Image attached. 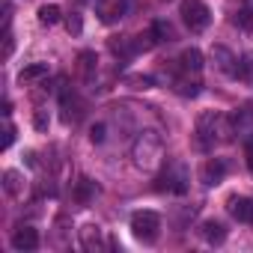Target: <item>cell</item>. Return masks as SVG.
<instances>
[{
	"label": "cell",
	"mask_w": 253,
	"mask_h": 253,
	"mask_svg": "<svg viewBox=\"0 0 253 253\" xmlns=\"http://www.w3.org/2000/svg\"><path fill=\"white\" fill-rule=\"evenodd\" d=\"M131 164L143 173H155L164 164V137L155 128H143L131 143Z\"/></svg>",
	"instance_id": "cell-1"
},
{
	"label": "cell",
	"mask_w": 253,
	"mask_h": 253,
	"mask_svg": "<svg viewBox=\"0 0 253 253\" xmlns=\"http://www.w3.org/2000/svg\"><path fill=\"white\" fill-rule=\"evenodd\" d=\"M229 137H232V131H229L226 116H220V113H214V110L200 113V119H197V146H200L203 152H211L214 143L229 140Z\"/></svg>",
	"instance_id": "cell-2"
},
{
	"label": "cell",
	"mask_w": 253,
	"mask_h": 253,
	"mask_svg": "<svg viewBox=\"0 0 253 253\" xmlns=\"http://www.w3.org/2000/svg\"><path fill=\"white\" fill-rule=\"evenodd\" d=\"M131 232H134V238L152 244V241L158 238V232H161V217H158L155 211H149V209L134 211V214H131Z\"/></svg>",
	"instance_id": "cell-3"
},
{
	"label": "cell",
	"mask_w": 253,
	"mask_h": 253,
	"mask_svg": "<svg viewBox=\"0 0 253 253\" xmlns=\"http://www.w3.org/2000/svg\"><path fill=\"white\" fill-rule=\"evenodd\" d=\"M179 12H182V21L188 24L191 33H203L209 27V21H211V9L203 3V0H185Z\"/></svg>",
	"instance_id": "cell-4"
},
{
	"label": "cell",
	"mask_w": 253,
	"mask_h": 253,
	"mask_svg": "<svg viewBox=\"0 0 253 253\" xmlns=\"http://www.w3.org/2000/svg\"><path fill=\"white\" fill-rule=\"evenodd\" d=\"M131 9V0H98L95 6V15L101 24H119Z\"/></svg>",
	"instance_id": "cell-5"
},
{
	"label": "cell",
	"mask_w": 253,
	"mask_h": 253,
	"mask_svg": "<svg viewBox=\"0 0 253 253\" xmlns=\"http://www.w3.org/2000/svg\"><path fill=\"white\" fill-rule=\"evenodd\" d=\"M226 122H229V131H232V134H247V131L253 128V104L235 107V110L226 116Z\"/></svg>",
	"instance_id": "cell-6"
},
{
	"label": "cell",
	"mask_w": 253,
	"mask_h": 253,
	"mask_svg": "<svg viewBox=\"0 0 253 253\" xmlns=\"http://www.w3.org/2000/svg\"><path fill=\"white\" fill-rule=\"evenodd\" d=\"M78 238H81V247L89 250V253L101 250V244H104V238H101V226H95V223L81 226V229H78Z\"/></svg>",
	"instance_id": "cell-7"
},
{
	"label": "cell",
	"mask_w": 253,
	"mask_h": 253,
	"mask_svg": "<svg viewBox=\"0 0 253 253\" xmlns=\"http://www.w3.org/2000/svg\"><path fill=\"white\" fill-rule=\"evenodd\" d=\"M223 176H226V161H223V158H211V161H206V167H203V173H200V179H203L206 188L217 185Z\"/></svg>",
	"instance_id": "cell-8"
},
{
	"label": "cell",
	"mask_w": 253,
	"mask_h": 253,
	"mask_svg": "<svg viewBox=\"0 0 253 253\" xmlns=\"http://www.w3.org/2000/svg\"><path fill=\"white\" fill-rule=\"evenodd\" d=\"M95 72H98V57L92 51H81L78 54V75H81V81L92 84L95 81Z\"/></svg>",
	"instance_id": "cell-9"
},
{
	"label": "cell",
	"mask_w": 253,
	"mask_h": 253,
	"mask_svg": "<svg viewBox=\"0 0 253 253\" xmlns=\"http://www.w3.org/2000/svg\"><path fill=\"white\" fill-rule=\"evenodd\" d=\"M12 247H15V250H36V247H39V232H36L33 226H21V229H15V235H12Z\"/></svg>",
	"instance_id": "cell-10"
},
{
	"label": "cell",
	"mask_w": 253,
	"mask_h": 253,
	"mask_svg": "<svg viewBox=\"0 0 253 253\" xmlns=\"http://www.w3.org/2000/svg\"><path fill=\"white\" fill-rule=\"evenodd\" d=\"M200 235L209 241V244H223L226 241V226L220 220H203L200 223Z\"/></svg>",
	"instance_id": "cell-11"
},
{
	"label": "cell",
	"mask_w": 253,
	"mask_h": 253,
	"mask_svg": "<svg viewBox=\"0 0 253 253\" xmlns=\"http://www.w3.org/2000/svg\"><path fill=\"white\" fill-rule=\"evenodd\" d=\"M229 214L241 223H253V200H247V197L229 200Z\"/></svg>",
	"instance_id": "cell-12"
},
{
	"label": "cell",
	"mask_w": 253,
	"mask_h": 253,
	"mask_svg": "<svg viewBox=\"0 0 253 253\" xmlns=\"http://www.w3.org/2000/svg\"><path fill=\"white\" fill-rule=\"evenodd\" d=\"M72 197H75L81 206H86V203H92V200L98 197V185H95L92 179H78V182H75V191H72Z\"/></svg>",
	"instance_id": "cell-13"
},
{
	"label": "cell",
	"mask_w": 253,
	"mask_h": 253,
	"mask_svg": "<svg viewBox=\"0 0 253 253\" xmlns=\"http://www.w3.org/2000/svg\"><path fill=\"white\" fill-rule=\"evenodd\" d=\"M179 69H182L185 75H197V72L203 69V54H200L197 48H185L182 57H179Z\"/></svg>",
	"instance_id": "cell-14"
},
{
	"label": "cell",
	"mask_w": 253,
	"mask_h": 253,
	"mask_svg": "<svg viewBox=\"0 0 253 253\" xmlns=\"http://www.w3.org/2000/svg\"><path fill=\"white\" fill-rule=\"evenodd\" d=\"M42 78H48V63L24 66V69H21V75H18V81H21V84H33V81H42Z\"/></svg>",
	"instance_id": "cell-15"
},
{
	"label": "cell",
	"mask_w": 253,
	"mask_h": 253,
	"mask_svg": "<svg viewBox=\"0 0 253 253\" xmlns=\"http://www.w3.org/2000/svg\"><path fill=\"white\" fill-rule=\"evenodd\" d=\"M3 188H6L9 197H21V191H24V176H21L18 170H6V173H3Z\"/></svg>",
	"instance_id": "cell-16"
},
{
	"label": "cell",
	"mask_w": 253,
	"mask_h": 253,
	"mask_svg": "<svg viewBox=\"0 0 253 253\" xmlns=\"http://www.w3.org/2000/svg\"><path fill=\"white\" fill-rule=\"evenodd\" d=\"M211 57L217 60V66H220L226 75H232V78H235V63H238V60H235V57H232V54H229L223 45H217V48L211 51Z\"/></svg>",
	"instance_id": "cell-17"
},
{
	"label": "cell",
	"mask_w": 253,
	"mask_h": 253,
	"mask_svg": "<svg viewBox=\"0 0 253 253\" xmlns=\"http://www.w3.org/2000/svg\"><path fill=\"white\" fill-rule=\"evenodd\" d=\"M164 182H167V185H161V188H170V191H176V194H185V191H188V176H185V167H176V170H173V176H167Z\"/></svg>",
	"instance_id": "cell-18"
},
{
	"label": "cell",
	"mask_w": 253,
	"mask_h": 253,
	"mask_svg": "<svg viewBox=\"0 0 253 253\" xmlns=\"http://www.w3.org/2000/svg\"><path fill=\"white\" fill-rule=\"evenodd\" d=\"M60 18H63V9H60L57 3H45V6L39 9V21H42V24H48V27H51V24H57Z\"/></svg>",
	"instance_id": "cell-19"
},
{
	"label": "cell",
	"mask_w": 253,
	"mask_h": 253,
	"mask_svg": "<svg viewBox=\"0 0 253 253\" xmlns=\"http://www.w3.org/2000/svg\"><path fill=\"white\" fill-rule=\"evenodd\" d=\"M149 36H152L155 42H170V39H173V27H170L167 21H155L152 30H149Z\"/></svg>",
	"instance_id": "cell-20"
},
{
	"label": "cell",
	"mask_w": 253,
	"mask_h": 253,
	"mask_svg": "<svg viewBox=\"0 0 253 253\" xmlns=\"http://www.w3.org/2000/svg\"><path fill=\"white\" fill-rule=\"evenodd\" d=\"M253 75V54H244L235 66V78H250Z\"/></svg>",
	"instance_id": "cell-21"
},
{
	"label": "cell",
	"mask_w": 253,
	"mask_h": 253,
	"mask_svg": "<svg viewBox=\"0 0 253 253\" xmlns=\"http://www.w3.org/2000/svg\"><path fill=\"white\" fill-rule=\"evenodd\" d=\"M104 137H107V125L104 122H98V125H92V128H89V140L92 143H104Z\"/></svg>",
	"instance_id": "cell-22"
},
{
	"label": "cell",
	"mask_w": 253,
	"mask_h": 253,
	"mask_svg": "<svg viewBox=\"0 0 253 253\" xmlns=\"http://www.w3.org/2000/svg\"><path fill=\"white\" fill-rule=\"evenodd\" d=\"M66 30L78 36V33L84 30V21H81V15H69V18H66Z\"/></svg>",
	"instance_id": "cell-23"
},
{
	"label": "cell",
	"mask_w": 253,
	"mask_h": 253,
	"mask_svg": "<svg viewBox=\"0 0 253 253\" xmlns=\"http://www.w3.org/2000/svg\"><path fill=\"white\" fill-rule=\"evenodd\" d=\"M179 92H182V95H200V84H188V81H182V84H179Z\"/></svg>",
	"instance_id": "cell-24"
},
{
	"label": "cell",
	"mask_w": 253,
	"mask_h": 253,
	"mask_svg": "<svg viewBox=\"0 0 253 253\" xmlns=\"http://www.w3.org/2000/svg\"><path fill=\"white\" fill-rule=\"evenodd\" d=\"M12 140H15V128L6 122V128H3V149H9V146H12Z\"/></svg>",
	"instance_id": "cell-25"
},
{
	"label": "cell",
	"mask_w": 253,
	"mask_h": 253,
	"mask_svg": "<svg viewBox=\"0 0 253 253\" xmlns=\"http://www.w3.org/2000/svg\"><path fill=\"white\" fill-rule=\"evenodd\" d=\"M235 24H241V27H250V24H253V18H250V12H247V9H241V12L235 15Z\"/></svg>",
	"instance_id": "cell-26"
},
{
	"label": "cell",
	"mask_w": 253,
	"mask_h": 253,
	"mask_svg": "<svg viewBox=\"0 0 253 253\" xmlns=\"http://www.w3.org/2000/svg\"><path fill=\"white\" fill-rule=\"evenodd\" d=\"M36 128H39V131L48 128V116H45V110H36Z\"/></svg>",
	"instance_id": "cell-27"
},
{
	"label": "cell",
	"mask_w": 253,
	"mask_h": 253,
	"mask_svg": "<svg viewBox=\"0 0 253 253\" xmlns=\"http://www.w3.org/2000/svg\"><path fill=\"white\" fill-rule=\"evenodd\" d=\"M131 84H137V86H143V89H146V86H152V78H134Z\"/></svg>",
	"instance_id": "cell-28"
},
{
	"label": "cell",
	"mask_w": 253,
	"mask_h": 253,
	"mask_svg": "<svg viewBox=\"0 0 253 253\" xmlns=\"http://www.w3.org/2000/svg\"><path fill=\"white\" fill-rule=\"evenodd\" d=\"M247 164H250V170H253V143L247 146Z\"/></svg>",
	"instance_id": "cell-29"
},
{
	"label": "cell",
	"mask_w": 253,
	"mask_h": 253,
	"mask_svg": "<svg viewBox=\"0 0 253 253\" xmlns=\"http://www.w3.org/2000/svg\"><path fill=\"white\" fill-rule=\"evenodd\" d=\"M247 3H253V0H247Z\"/></svg>",
	"instance_id": "cell-30"
}]
</instances>
